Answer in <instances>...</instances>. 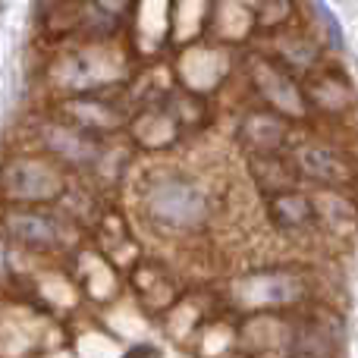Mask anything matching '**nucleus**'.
Here are the masks:
<instances>
[{"instance_id": "ddd939ff", "label": "nucleus", "mask_w": 358, "mask_h": 358, "mask_svg": "<svg viewBox=\"0 0 358 358\" xmlns=\"http://www.w3.org/2000/svg\"><path fill=\"white\" fill-rule=\"evenodd\" d=\"M0 271H3V248H0Z\"/></svg>"}, {"instance_id": "f03ea898", "label": "nucleus", "mask_w": 358, "mask_h": 358, "mask_svg": "<svg viewBox=\"0 0 358 358\" xmlns=\"http://www.w3.org/2000/svg\"><path fill=\"white\" fill-rule=\"evenodd\" d=\"M3 189L13 198H54L60 192V176L41 164H13L3 176Z\"/></svg>"}, {"instance_id": "0eeeda50", "label": "nucleus", "mask_w": 358, "mask_h": 358, "mask_svg": "<svg viewBox=\"0 0 358 358\" xmlns=\"http://www.w3.org/2000/svg\"><path fill=\"white\" fill-rule=\"evenodd\" d=\"M271 214L280 227H302V223L311 220V201L302 195L286 192V195H277L271 201Z\"/></svg>"}, {"instance_id": "f257e3e1", "label": "nucleus", "mask_w": 358, "mask_h": 358, "mask_svg": "<svg viewBox=\"0 0 358 358\" xmlns=\"http://www.w3.org/2000/svg\"><path fill=\"white\" fill-rule=\"evenodd\" d=\"M148 214L157 223H167L173 229L195 227L208 214V201H204L201 189L189 179H161L157 185H151L148 192Z\"/></svg>"}, {"instance_id": "9b49d317", "label": "nucleus", "mask_w": 358, "mask_h": 358, "mask_svg": "<svg viewBox=\"0 0 358 358\" xmlns=\"http://www.w3.org/2000/svg\"><path fill=\"white\" fill-rule=\"evenodd\" d=\"M315 10H317V19H321L324 31L330 35V44H334V48H343V29H340V22H336L334 10H327V3H321V0L315 3Z\"/></svg>"}, {"instance_id": "20e7f679", "label": "nucleus", "mask_w": 358, "mask_h": 358, "mask_svg": "<svg viewBox=\"0 0 358 358\" xmlns=\"http://www.w3.org/2000/svg\"><path fill=\"white\" fill-rule=\"evenodd\" d=\"M242 136L252 148L258 151H273L283 145L286 138V126L277 117H264V113H252V117L242 123Z\"/></svg>"}, {"instance_id": "9d476101", "label": "nucleus", "mask_w": 358, "mask_h": 358, "mask_svg": "<svg viewBox=\"0 0 358 358\" xmlns=\"http://www.w3.org/2000/svg\"><path fill=\"white\" fill-rule=\"evenodd\" d=\"M317 208L327 214V220H334V223H343V227H349L352 223V208H349L343 198H336V195H324L321 201H317Z\"/></svg>"}, {"instance_id": "39448f33", "label": "nucleus", "mask_w": 358, "mask_h": 358, "mask_svg": "<svg viewBox=\"0 0 358 358\" xmlns=\"http://www.w3.org/2000/svg\"><path fill=\"white\" fill-rule=\"evenodd\" d=\"M255 79H258L261 92H264L267 98L273 101V104H280L283 110H292V113L302 110V101H299L296 85H292V82L286 79V76H280L277 69L261 66V63H258V69H255Z\"/></svg>"}, {"instance_id": "6e6552de", "label": "nucleus", "mask_w": 358, "mask_h": 358, "mask_svg": "<svg viewBox=\"0 0 358 358\" xmlns=\"http://www.w3.org/2000/svg\"><path fill=\"white\" fill-rule=\"evenodd\" d=\"M248 289L255 292L252 302H273V305H280V302H292V299H296L299 283H296V280H289V277H261V280H252V283H248Z\"/></svg>"}, {"instance_id": "1a4fd4ad", "label": "nucleus", "mask_w": 358, "mask_h": 358, "mask_svg": "<svg viewBox=\"0 0 358 358\" xmlns=\"http://www.w3.org/2000/svg\"><path fill=\"white\" fill-rule=\"evenodd\" d=\"M44 136H48L50 148L66 155L69 161H92L94 157V145H88L85 138L73 136V132H66V129H48Z\"/></svg>"}, {"instance_id": "423d86ee", "label": "nucleus", "mask_w": 358, "mask_h": 358, "mask_svg": "<svg viewBox=\"0 0 358 358\" xmlns=\"http://www.w3.org/2000/svg\"><path fill=\"white\" fill-rule=\"evenodd\" d=\"M10 233L19 242H29V245H54L57 229L48 217H35V214H16L10 217Z\"/></svg>"}, {"instance_id": "7ed1b4c3", "label": "nucleus", "mask_w": 358, "mask_h": 358, "mask_svg": "<svg viewBox=\"0 0 358 358\" xmlns=\"http://www.w3.org/2000/svg\"><path fill=\"white\" fill-rule=\"evenodd\" d=\"M299 167L305 170L311 179H321V182L340 185L352 179V167L343 155H336L334 148H324V145H308V148L299 151Z\"/></svg>"}, {"instance_id": "f8f14e48", "label": "nucleus", "mask_w": 358, "mask_h": 358, "mask_svg": "<svg viewBox=\"0 0 358 358\" xmlns=\"http://www.w3.org/2000/svg\"><path fill=\"white\" fill-rule=\"evenodd\" d=\"M315 94H317V101H321L324 107H343L349 101L346 88L334 85V82H327V85H315Z\"/></svg>"}]
</instances>
